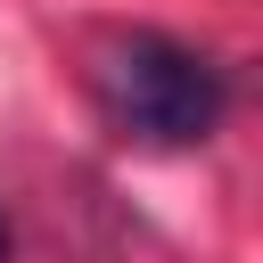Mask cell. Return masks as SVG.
<instances>
[{
    "instance_id": "obj_1",
    "label": "cell",
    "mask_w": 263,
    "mask_h": 263,
    "mask_svg": "<svg viewBox=\"0 0 263 263\" xmlns=\"http://www.w3.org/2000/svg\"><path fill=\"white\" fill-rule=\"evenodd\" d=\"M90 107L132 148H205L230 115V66L164 25H123L90 49Z\"/></svg>"
},
{
    "instance_id": "obj_2",
    "label": "cell",
    "mask_w": 263,
    "mask_h": 263,
    "mask_svg": "<svg viewBox=\"0 0 263 263\" xmlns=\"http://www.w3.org/2000/svg\"><path fill=\"white\" fill-rule=\"evenodd\" d=\"M0 263H16V222H8V205H0Z\"/></svg>"
}]
</instances>
